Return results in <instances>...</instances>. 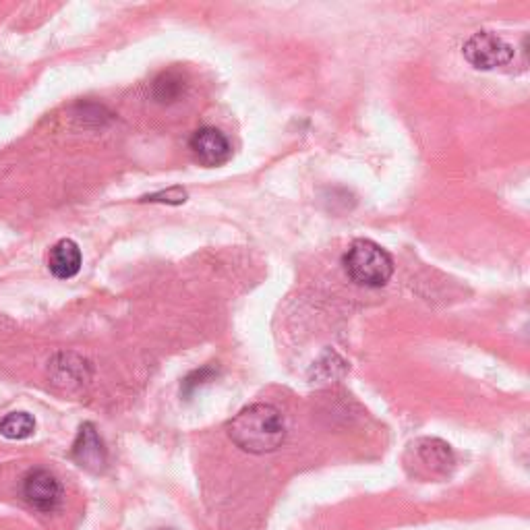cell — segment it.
Segmentation results:
<instances>
[{
  "label": "cell",
  "mask_w": 530,
  "mask_h": 530,
  "mask_svg": "<svg viewBox=\"0 0 530 530\" xmlns=\"http://www.w3.org/2000/svg\"><path fill=\"white\" fill-rule=\"evenodd\" d=\"M36 431V421L27 412H11L3 421H0V435L7 439H27Z\"/></svg>",
  "instance_id": "9"
},
{
  "label": "cell",
  "mask_w": 530,
  "mask_h": 530,
  "mask_svg": "<svg viewBox=\"0 0 530 530\" xmlns=\"http://www.w3.org/2000/svg\"><path fill=\"white\" fill-rule=\"evenodd\" d=\"M81 261H83V257H81L79 245L71 239H63L50 249L48 270L58 280H71L79 274Z\"/></svg>",
  "instance_id": "8"
},
{
  "label": "cell",
  "mask_w": 530,
  "mask_h": 530,
  "mask_svg": "<svg viewBox=\"0 0 530 530\" xmlns=\"http://www.w3.org/2000/svg\"><path fill=\"white\" fill-rule=\"evenodd\" d=\"M462 54L479 71H493L510 65L514 58V48L493 32H477L464 42Z\"/></svg>",
  "instance_id": "3"
},
{
  "label": "cell",
  "mask_w": 530,
  "mask_h": 530,
  "mask_svg": "<svg viewBox=\"0 0 530 530\" xmlns=\"http://www.w3.org/2000/svg\"><path fill=\"white\" fill-rule=\"evenodd\" d=\"M189 147L199 164L205 168H216L230 160L232 145L228 137L216 127H203L193 133L189 139Z\"/></svg>",
  "instance_id": "5"
},
{
  "label": "cell",
  "mask_w": 530,
  "mask_h": 530,
  "mask_svg": "<svg viewBox=\"0 0 530 530\" xmlns=\"http://www.w3.org/2000/svg\"><path fill=\"white\" fill-rule=\"evenodd\" d=\"M143 201H154V203H185L187 201V191L181 187H172L168 191L156 193V195H147Z\"/></svg>",
  "instance_id": "11"
},
{
  "label": "cell",
  "mask_w": 530,
  "mask_h": 530,
  "mask_svg": "<svg viewBox=\"0 0 530 530\" xmlns=\"http://www.w3.org/2000/svg\"><path fill=\"white\" fill-rule=\"evenodd\" d=\"M23 497L40 512H54L63 502V485L48 470L38 468L25 477Z\"/></svg>",
  "instance_id": "4"
},
{
  "label": "cell",
  "mask_w": 530,
  "mask_h": 530,
  "mask_svg": "<svg viewBox=\"0 0 530 530\" xmlns=\"http://www.w3.org/2000/svg\"><path fill=\"white\" fill-rule=\"evenodd\" d=\"M342 263L348 278L367 288L386 286L394 274V259L390 253L367 239L352 243Z\"/></svg>",
  "instance_id": "2"
},
{
  "label": "cell",
  "mask_w": 530,
  "mask_h": 530,
  "mask_svg": "<svg viewBox=\"0 0 530 530\" xmlns=\"http://www.w3.org/2000/svg\"><path fill=\"white\" fill-rule=\"evenodd\" d=\"M185 92V79L179 73H162L154 83V96L158 102H174Z\"/></svg>",
  "instance_id": "10"
},
{
  "label": "cell",
  "mask_w": 530,
  "mask_h": 530,
  "mask_svg": "<svg viewBox=\"0 0 530 530\" xmlns=\"http://www.w3.org/2000/svg\"><path fill=\"white\" fill-rule=\"evenodd\" d=\"M232 444L249 454L276 452L286 439L282 412L272 404H251L228 423Z\"/></svg>",
  "instance_id": "1"
},
{
  "label": "cell",
  "mask_w": 530,
  "mask_h": 530,
  "mask_svg": "<svg viewBox=\"0 0 530 530\" xmlns=\"http://www.w3.org/2000/svg\"><path fill=\"white\" fill-rule=\"evenodd\" d=\"M158 530H172V528H158Z\"/></svg>",
  "instance_id": "12"
},
{
  "label": "cell",
  "mask_w": 530,
  "mask_h": 530,
  "mask_svg": "<svg viewBox=\"0 0 530 530\" xmlns=\"http://www.w3.org/2000/svg\"><path fill=\"white\" fill-rule=\"evenodd\" d=\"M410 454L415 456L417 473L425 470V475H446L454 466V454L441 439H419L410 446Z\"/></svg>",
  "instance_id": "7"
},
{
  "label": "cell",
  "mask_w": 530,
  "mask_h": 530,
  "mask_svg": "<svg viewBox=\"0 0 530 530\" xmlns=\"http://www.w3.org/2000/svg\"><path fill=\"white\" fill-rule=\"evenodd\" d=\"M73 460L90 473H102L108 462V452L102 437L92 423H83L71 450Z\"/></svg>",
  "instance_id": "6"
}]
</instances>
